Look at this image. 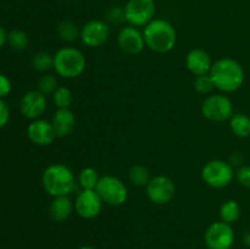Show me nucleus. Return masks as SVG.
<instances>
[{"mask_svg": "<svg viewBox=\"0 0 250 249\" xmlns=\"http://www.w3.org/2000/svg\"><path fill=\"white\" fill-rule=\"evenodd\" d=\"M7 42L12 49L21 51L27 49L29 44V38L26 32L21 31V29H14L7 34Z\"/></svg>", "mask_w": 250, "mask_h": 249, "instance_id": "a878e982", "label": "nucleus"}, {"mask_svg": "<svg viewBox=\"0 0 250 249\" xmlns=\"http://www.w3.org/2000/svg\"><path fill=\"white\" fill-rule=\"evenodd\" d=\"M99 180L100 176L98 171L94 167L87 166V167L82 168L78 173L77 183L81 189H95Z\"/></svg>", "mask_w": 250, "mask_h": 249, "instance_id": "412c9836", "label": "nucleus"}, {"mask_svg": "<svg viewBox=\"0 0 250 249\" xmlns=\"http://www.w3.org/2000/svg\"><path fill=\"white\" fill-rule=\"evenodd\" d=\"M10 120V109L6 103L0 99V128L5 127Z\"/></svg>", "mask_w": 250, "mask_h": 249, "instance_id": "2f4dec72", "label": "nucleus"}, {"mask_svg": "<svg viewBox=\"0 0 250 249\" xmlns=\"http://www.w3.org/2000/svg\"><path fill=\"white\" fill-rule=\"evenodd\" d=\"M110 34L111 31L106 22L102 20H92L81 28L80 38L84 45L89 48H99L109 41Z\"/></svg>", "mask_w": 250, "mask_h": 249, "instance_id": "f8f14e48", "label": "nucleus"}, {"mask_svg": "<svg viewBox=\"0 0 250 249\" xmlns=\"http://www.w3.org/2000/svg\"><path fill=\"white\" fill-rule=\"evenodd\" d=\"M243 242H244V244H246L247 247H249V248H250V227H249V228H247L246 232H244Z\"/></svg>", "mask_w": 250, "mask_h": 249, "instance_id": "f704fd0d", "label": "nucleus"}, {"mask_svg": "<svg viewBox=\"0 0 250 249\" xmlns=\"http://www.w3.org/2000/svg\"><path fill=\"white\" fill-rule=\"evenodd\" d=\"M73 211H75V203L68 195L53 198L49 205V215L55 222L66 221L70 219Z\"/></svg>", "mask_w": 250, "mask_h": 249, "instance_id": "a211bd4d", "label": "nucleus"}, {"mask_svg": "<svg viewBox=\"0 0 250 249\" xmlns=\"http://www.w3.org/2000/svg\"><path fill=\"white\" fill-rule=\"evenodd\" d=\"M51 124L55 129L56 137L63 138V137L70 136L75 131L77 120H76L75 114L70 109H58L54 112Z\"/></svg>", "mask_w": 250, "mask_h": 249, "instance_id": "f3484780", "label": "nucleus"}, {"mask_svg": "<svg viewBox=\"0 0 250 249\" xmlns=\"http://www.w3.org/2000/svg\"><path fill=\"white\" fill-rule=\"evenodd\" d=\"M6 41H7L6 31H5V29H4V27L0 26V49H1L2 46H4V44L6 43Z\"/></svg>", "mask_w": 250, "mask_h": 249, "instance_id": "72a5a7b5", "label": "nucleus"}, {"mask_svg": "<svg viewBox=\"0 0 250 249\" xmlns=\"http://www.w3.org/2000/svg\"><path fill=\"white\" fill-rule=\"evenodd\" d=\"M236 178L242 187L250 188V165L241 166L236 172Z\"/></svg>", "mask_w": 250, "mask_h": 249, "instance_id": "c756f323", "label": "nucleus"}, {"mask_svg": "<svg viewBox=\"0 0 250 249\" xmlns=\"http://www.w3.org/2000/svg\"><path fill=\"white\" fill-rule=\"evenodd\" d=\"M151 173L148 167L143 165H133L128 171V180L137 187H146L151 180Z\"/></svg>", "mask_w": 250, "mask_h": 249, "instance_id": "4be33fe9", "label": "nucleus"}, {"mask_svg": "<svg viewBox=\"0 0 250 249\" xmlns=\"http://www.w3.org/2000/svg\"><path fill=\"white\" fill-rule=\"evenodd\" d=\"M229 128L238 138H248L250 137V117L242 112L233 114L229 119Z\"/></svg>", "mask_w": 250, "mask_h": 249, "instance_id": "6ab92c4d", "label": "nucleus"}, {"mask_svg": "<svg viewBox=\"0 0 250 249\" xmlns=\"http://www.w3.org/2000/svg\"><path fill=\"white\" fill-rule=\"evenodd\" d=\"M11 81L9 80V77L0 73V99L9 95L11 93Z\"/></svg>", "mask_w": 250, "mask_h": 249, "instance_id": "7c9ffc66", "label": "nucleus"}, {"mask_svg": "<svg viewBox=\"0 0 250 249\" xmlns=\"http://www.w3.org/2000/svg\"><path fill=\"white\" fill-rule=\"evenodd\" d=\"M117 44L127 55H137L146 46L143 32L131 24L122 27L117 34Z\"/></svg>", "mask_w": 250, "mask_h": 249, "instance_id": "ddd939ff", "label": "nucleus"}, {"mask_svg": "<svg viewBox=\"0 0 250 249\" xmlns=\"http://www.w3.org/2000/svg\"><path fill=\"white\" fill-rule=\"evenodd\" d=\"M32 66L38 72H48L54 68V55L48 51H38L32 58Z\"/></svg>", "mask_w": 250, "mask_h": 249, "instance_id": "b1692460", "label": "nucleus"}, {"mask_svg": "<svg viewBox=\"0 0 250 249\" xmlns=\"http://www.w3.org/2000/svg\"><path fill=\"white\" fill-rule=\"evenodd\" d=\"M244 161V159L242 158L239 154H233L231 158V161H229V164H231L232 166H238V165H242V163Z\"/></svg>", "mask_w": 250, "mask_h": 249, "instance_id": "473e14b6", "label": "nucleus"}, {"mask_svg": "<svg viewBox=\"0 0 250 249\" xmlns=\"http://www.w3.org/2000/svg\"><path fill=\"white\" fill-rule=\"evenodd\" d=\"M149 200L156 205H165L175 198V182L166 175H156L151 177L146 187Z\"/></svg>", "mask_w": 250, "mask_h": 249, "instance_id": "1a4fd4ad", "label": "nucleus"}, {"mask_svg": "<svg viewBox=\"0 0 250 249\" xmlns=\"http://www.w3.org/2000/svg\"><path fill=\"white\" fill-rule=\"evenodd\" d=\"M27 137L33 144L39 146L50 145L58 137L51 121L44 119L33 120L27 127Z\"/></svg>", "mask_w": 250, "mask_h": 249, "instance_id": "2eb2a0df", "label": "nucleus"}, {"mask_svg": "<svg viewBox=\"0 0 250 249\" xmlns=\"http://www.w3.org/2000/svg\"><path fill=\"white\" fill-rule=\"evenodd\" d=\"M124 9L128 24L138 28L153 21L156 7L154 0H128Z\"/></svg>", "mask_w": 250, "mask_h": 249, "instance_id": "6e6552de", "label": "nucleus"}, {"mask_svg": "<svg viewBox=\"0 0 250 249\" xmlns=\"http://www.w3.org/2000/svg\"><path fill=\"white\" fill-rule=\"evenodd\" d=\"M202 114L210 121H227L233 116V103L224 93L209 94L202 104Z\"/></svg>", "mask_w": 250, "mask_h": 249, "instance_id": "0eeeda50", "label": "nucleus"}, {"mask_svg": "<svg viewBox=\"0 0 250 249\" xmlns=\"http://www.w3.org/2000/svg\"><path fill=\"white\" fill-rule=\"evenodd\" d=\"M209 76L215 88L224 94L237 92L246 80L243 66L232 58H221L215 61Z\"/></svg>", "mask_w": 250, "mask_h": 249, "instance_id": "f257e3e1", "label": "nucleus"}, {"mask_svg": "<svg viewBox=\"0 0 250 249\" xmlns=\"http://www.w3.org/2000/svg\"><path fill=\"white\" fill-rule=\"evenodd\" d=\"M81 31L78 27L76 26L73 22L71 21H62L59 23L58 26V36L60 37L62 41L72 43V42L77 41L80 38Z\"/></svg>", "mask_w": 250, "mask_h": 249, "instance_id": "393cba45", "label": "nucleus"}, {"mask_svg": "<svg viewBox=\"0 0 250 249\" xmlns=\"http://www.w3.org/2000/svg\"><path fill=\"white\" fill-rule=\"evenodd\" d=\"M212 59L207 50L200 48H194L189 50L186 55V66L192 75L204 76L209 75L212 67Z\"/></svg>", "mask_w": 250, "mask_h": 249, "instance_id": "dca6fc26", "label": "nucleus"}, {"mask_svg": "<svg viewBox=\"0 0 250 249\" xmlns=\"http://www.w3.org/2000/svg\"><path fill=\"white\" fill-rule=\"evenodd\" d=\"M48 107V100L46 95L37 90H29L21 98L20 103V110L24 117L29 120L41 119Z\"/></svg>", "mask_w": 250, "mask_h": 249, "instance_id": "4468645a", "label": "nucleus"}, {"mask_svg": "<svg viewBox=\"0 0 250 249\" xmlns=\"http://www.w3.org/2000/svg\"><path fill=\"white\" fill-rule=\"evenodd\" d=\"M87 59L84 54L73 46H62L54 54V71L65 80L77 78L84 72Z\"/></svg>", "mask_w": 250, "mask_h": 249, "instance_id": "20e7f679", "label": "nucleus"}, {"mask_svg": "<svg viewBox=\"0 0 250 249\" xmlns=\"http://www.w3.org/2000/svg\"><path fill=\"white\" fill-rule=\"evenodd\" d=\"M193 87H194L195 92L199 93V94H211V92L214 90L215 85L212 82L211 77L209 75L204 76H197L193 83Z\"/></svg>", "mask_w": 250, "mask_h": 249, "instance_id": "bb28decb", "label": "nucleus"}, {"mask_svg": "<svg viewBox=\"0 0 250 249\" xmlns=\"http://www.w3.org/2000/svg\"><path fill=\"white\" fill-rule=\"evenodd\" d=\"M234 177H236V173L233 171V166L220 159L208 161L202 168L203 181L209 187L216 188V189L231 185Z\"/></svg>", "mask_w": 250, "mask_h": 249, "instance_id": "423d86ee", "label": "nucleus"}, {"mask_svg": "<svg viewBox=\"0 0 250 249\" xmlns=\"http://www.w3.org/2000/svg\"><path fill=\"white\" fill-rule=\"evenodd\" d=\"M75 211L78 216L92 220L102 212L103 200L95 189H81L75 199Z\"/></svg>", "mask_w": 250, "mask_h": 249, "instance_id": "9b49d317", "label": "nucleus"}, {"mask_svg": "<svg viewBox=\"0 0 250 249\" xmlns=\"http://www.w3.org/2000/svg\"><path fill=\"white\" fill-rule=\"evenodd\" d=\"M219 212L221 221L232 225L234 224V222L238 221L239 217H241V205H239V203L234 199L226 200V202L220 207Z\"/></svg>", "mask_w": 250, "mask_h": 249, "instance_id": "aec40b11", "label": "nucleus"}, {"mask_svg": "<svg viewBox=\"0 0 250 249\" xmlns=\"http://www.w3.org/2000/svg\"><path fill=\"white\" fill-rule=\"evenodd\" d=\"M204 241L209 249H231L234 243V231L231 225L220 220L208 227Z\"/></svg>", "mask_w": 250, "mask_h": 249, "instance_id": "9d476101", "label": "nucleus"}, {"mask_svg": "<svg viewBox=\"0 0 250 249\" xmlns=\"http://www.w3.org/2000/svg\"><path fill=\"white\" fill-rule=\"evenodd\" d=\"M58 89V78L54 75L42 76L38 81V90L44 95H49Z\"/></svg>", "mask_w": 250, "mask_h": 249, "instance_id": "cd10ccee", "label": "nucleus"}, {"mask_svg": "<svg viewBox=\"0 0 250 249\" xmlns=\"http://www.w3.org/2000/svg\"><path fill=\"white\" fill-rule=\"evenodd\" d=\"M78 249H97V248H93V247H81Z\"/></svg>", "mask_w": 250, "mask_h": 249, "instance_id": "c9c22d12", "label": "nucleus"}, {"mask_svg": "<svg viewBox=\"0 0 250 249\" xmlns=\"http://www.w3.org/2000/svg\"><path fill=\"white\" fill-rule=\"evenodd\" d=\"M146 45L151 51L166 54L172 50L177 43V32L171 22L164 19H154L143 29Z\"/></svg>", "mask_w": 250, "mask_h": 249, "instance_id": "7ed1b4c3", "label": "nucleus"}, {"mask_svg": "<svg viewBox=\"0 0 250 249\" xmlns=\"http://www.w3.org/2000/svg\"><path fill=\"white\" fill-rule=\"evenodd\" d=\"M95 190L103 203L110 207L124 205L128 199V188L121 178L114 175L102 176Z\"/></svg>", "mask_w": 250, "mask_h": 249, "instance_id": "39448f33", "label": "nucleus"}, {"mask_svg": "<svg viewBox=\"0 0 250 249\" xmlns=\"http://www.w3.org/2000/svg\"><path fill=\"white\" fill-rule=\"evenodd\" d=\"M42 185L50 197L70 195L77 186L73 171L67 165L55 163L49 165L42 175Z\"/></svg>", "mask_w": 250, "mask_h": 249, "instance_id": "f03ea898", "label": "nucleus"}, {"mask_svg": "<svg viewBox=\"0 0 250 249\" xmlns=\"http://www.w3.org/2000/svg\"><path fill=\"white\" fill-rule=\"evenodd\" d=\"M106 17L112 24H120V23H122L124 21H126V16H125V9H121L120 6L111 7V9L107 11Z\"/></svg>", "mask_w": 250, "mask_h": 249, "instance_id": "c85d7f7f", "label": "nucleus"}, {"mask_svg": "<svg viewBox=\"0 0 250 249\" xmlns=\"http://www.w3.org/2000/svg\"><path fill=\"white\" fill-rule=\"evenodd\" d=\"M53 103L56 109H70L73 103V93L67 87H58L53 93Z\"/></svg>", "mask_w": 250, "mask_h": 249, "instance_id": "5701e85b", "label": "nucleus"}]
</instances>
